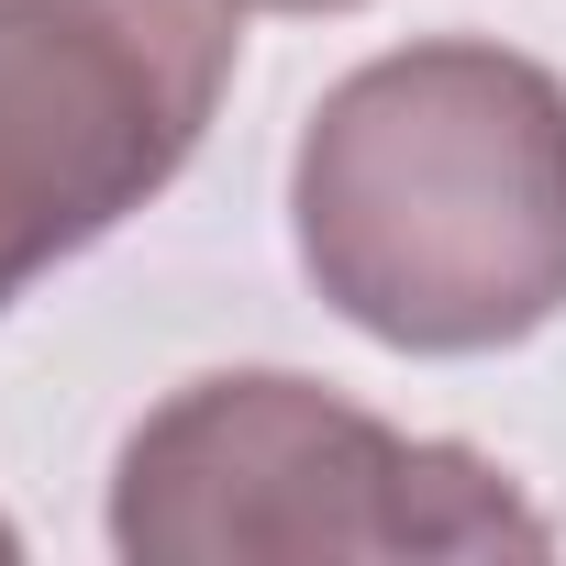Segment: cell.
Instances as JSON below:
<instances>
[{"label":"cell","mask_w":566,"mask_h":566,"mask_svg":"<svg viewBox=\"0 0 566 566\" xmlns=\"http://www.w3.org/2000/svg\"><path fill=\"white\" fill-rule=\"evenodd\" d=\"M244 0H0V312L211 134Z\"/></svg>","instance_id":"obj_3"},{"label":"cell","mask_w":566,"mask_h":566,"mask_svg":"<svg viewBox=\"0 0 566 566\" xmlns=\"http://www.w3.org/2000/svg\"><path fill=\"white\" fill-rule=\"evenodd\" d=\"M312 290L400 356H500L566 312V78L489 34L367 56L290 156Z\"/></svg>","instance_id":"obj_1"},{"label":"cell","mask_w":566,"mask_h":566,"mask_svg":"<svg viewBox=\"0 0 566 566\" xmlns=\"http://www.w3.org/2000/svg\"><path fill=\"white\" fill-rule=\"evenodd\" d=\"M12 555H23V533H12V522H0V566H12Z\"/></svg>","instance_id":"obj_5"},{"label":"cell","mask_w":566,"mask_h":566,"mask_svg":"<svg viewBox=\"0 0 566 566\" xmlns=\"http://www.w3.org/2000/svg\"><path fill=\"white\" fill-rule=\"evenodd\" d=\"M112 544L134 566L555 555V522L478 444L400 433L277 367H222L123 433Z\"/></svg>","instance_id":"obj_2"},{"label":"cell","mask_w":566,"mask_h":566,"mask_svg":"<svg viewBox=\"0 0 566 566\" xmlns=\"http://www.w3.org/2000/svg\"><path fill=\"white\" fill-rule=\"evenodd\" d=\"M255 12H356V0H255Z\"/></svg>","instance_id":"obj_4"}]
</instances>
